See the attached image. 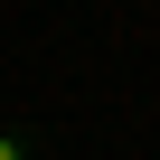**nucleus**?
Instances as JSON below:
<instances>
[{
  "label": "nucleus",
  "mask_w": 160,
  "mask_h": 160,
  "mask_svg": "<svg viewBox=\"0 0 160 160\" xmlns=\"http://www.w3.org/2000/svg\"><path fill=\"white\" fill-rule=\"evenodd\" d=\"M0 160H19V141H10V132H0Z\"/></svg>",
  "instance_id": "f257e3e1"
}]
</instances>
